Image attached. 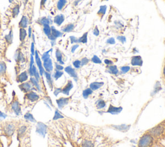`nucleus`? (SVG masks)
<instances>
[{
  "label": "nucleus",
  "mask_w": 165,
  "mask_h": 147,
  "mask_svg": "<svg viewBox=\"0 0 165 147\" xmlns=\"http://www.w3.org/2000/svg\"><path fill=\"white\" fill-rule=\"evenodd\" d=\"M61 118H63V116L62 115H61V114L59 113V112L57 110H56L55 112V115L53 119L54 120H57L59 119H61Z\"/></svg>",
  "instance_id": "nucleus-42"
},
{
  "label": "nucleus",
  "mask_w": 165,
  "mask_h": 147,
  "mask_svg": "<svg viewBox=\"0 0 165 147\" xmlns=\"http://www.w3.org/2000/svg\"><path fill=\"white\" fill-rule=\"evenodd\" d=\"M63 75V72L62 71H59V70H57L55 72L54 74V77L56 80H57L59 78H60Z\"/></svg>",
  "instance_id": "nucleus-38"
},
{
  "label": "nucleus",
  "mask_w": 165,
  "mask_h": 147,
  "mask_svg": "<svg viewBox=\"0 0 165 147\" xmlns=\"http://www.w3.org/2000/svg\"><path fill=\"white\" fill-rule=\"evenodd\" d=\"M88 41V32H85L83 35L80 38H78V43H87Z\"/></svg>",
  "instance_id": "nucleus-26"
},
{
  "label": "nucleus",
  "mask_w": 165,
  "mask_h": 147,
  "mask_svg": "<svg viewBox=\"0 0 165 147\" xmlns=\"http://www.w3.org/2000/svg\"><path fill=\"white\" fill-rule=\"evenodd\" d=\"M93 34H94V35H96V36H98V35H99V30L98 29V27H96L94 28V30H93Z\"/></svg>",
  "instance_id": "nucleus-49"
},
{
  "label": "nucleus",
  "mask_w": 165,
  "mask_h": 147,
  "mask_svg": "<svg viewBox=\"0 0 165 147\" xmlns=\"http://www.w3.org/2000/svg\"><path fill=\"white\" fill-rule=\"evenodd\" d=\"M106 43L110 44V45H114L116 43V41H115V39L113 38H110L109 39H107Z\"/></svg>",
  "instance_id": "nucleus-46"
},
{
  "label": "nucleus",
  "mask_w": 165,
  "mask_h": 147,
  "mask_svg": "<svg viewBox=\"0 0 165 147\" xmlns=\"http://www.w3.org/2000/svg\"><path fill=\"white\" fill-rule=\"evenodd\" d=\"M52 36H53L55 39H57V38L62 37V35H63V33L62 32H61L58 30H57L56 28L54 27H51V34Z\"/></svg>",
  "instance_id": "nucleus-13"
},
{
  "label": "nucleus",
  "mask_w": 165,
  "mask_h": 147,
  "mask_svg": "<svg viewBox=\"0 0 165 147\" xmlns=\"http://www.w3.org/2000/svg\"><path fill=\"white\" fill-rule=\"evenodd\" d=\"M38 23L39 24L43 26H45V25H49L51 21H50V20L48 18V17H42L41 18H39L38 20Z\"/></svg>",
  "instance_id": "nucleus-18"
},
{
  "label": "nucleus",
  "mask_w": 165,
  "mask_h": 147,
  "mask_svg": "<svg viewBox=\"0 0 165 147\" xmlns=\"http://www.w3.org/2000/svg\"><path fill=\"white\" fill-rule=\"evenodd\" d=\"M64 21V16L63 14H59V15H57L55 16L54 19V22L56 23L57 26H60Z\"/></svg>",
  "instance_id": "nucleus-14"
},
{
  "label": "nucleus",
  "mask_w": 165,
  "mask_h": 147,
  "mask_svg": "<svg viewBox=\"0 0 165 147\" xmlns=\"http://www.w3.org/2000/svg\"><path fill=\"white\" fill-rule=\"evenodd\" d=\"M30 51H31V54L34 55L35 54V50H34V43L32 42L31 43V48H30Z\"/></svg>",
  "instance_id": "nucleus-51"
},
{
  "label": "nucleus",
  "mask_w": 165,
  "mask_h": 147,
  "mask_svg": "<svg viewBox=\"0 0 165 147\" xmlns=\"http://www.w3.org/2000/svg\"><path fill=\"white\" fill-rule=\"evenodd\" d=\"M130 70V67L128 66H124L121 68V70L123 72V73H126Z\"/></svg>",
  "instance_id": "nucleus-45"
},
{
  "label": "nucleus",
  "mask_w": 165,
  "mask_h": 147,
  "mask_svg": "<svg viewBox=\"0 0 165 147\" xmlns=\"http://www.w3.org/2000/svg\"><path fill=\"white\" fill-rule=\"evenodd\" d=\"M122 110V108L119 107V108H116V107H114L112 105H110L109 107V109L108 110V112H110L111 114H117L119 113Z\"/></svg>",
  "instance_id": "nucleus-24"
},
{
  "label": "nucleus",
  "mask_w": 165,
  "mask_h": 147,
  "mask_svg": "<svg viewBox=\"0 0 165 147\" xmlns=\"http://www.w3.org/2000/svg\"><path fill=\"white\" fill-rule=\"evenodd\" d=\"M154 138L150 133L146 134L140 138L138 147H152L153 145Z\"/></svg>",
  "instance_id": "nucleus-1"
},
{
  "label": "nucleus",
  "mask_w": 165,
  "mask_h": 147,
  "mask_svg": "<svg viewBox=\"0 0 165 147\" xmlns=\"http://www.w3.org/2000/svg\"><path fill=\"white\" fill-rule=\"evenodd\" d=\"M35 62H36V64H37V66L39 69V75L40 76H43V75L44 74L45 72V69L43 68V64L41 62V59H40L38 54V52L37 50H35Z\"/></svg>",
  "instance_id": "nucleus-2"
},
{
  "label": "nucleus",
  "mask_w": 165,
  "mask_h": 147,
  "mask_svg": "<svg viewBox=\"0 0 165 147\" xmlns=\"http://www.w3.org/2000/svg\"><path fill=\"white\" fill-rule=\"evenodd\" d=\"M163 75H164V77H165V66H164V69H163Z\"/></svg>",
  "instance_id": "nucleus-58"
},
{
  "label": "nucleus",
  "mask_w": 165,
  "mask_h": 147,
  "mask_svg": "<svg viewBox=\"0 0 165 147\" xmlns=\"http://www.w3.org/2000/svg\"><path fill=\"white\" fill-rule=\"evenodd\" d=\"M106 8H107V7H106V5L100 7V9L99 10V11L98 12V15H99L100 17H101V18H103V17L105 14Z\"/></svg>",
  "instance_id": "nucleus-28"
},
{
  "label": "nucleus",
  "mask_w": 165,
  "mask_h": 147,
  "mask_svg": "<svg viewBox=\"0 0 165 147\" xmlns=\"http://www.w3.org/2000/svg\"><path fill=\"white\" fill-rule=\"evenodd\" d=\"M5 39L7 43L9 45L12 43V41H13V32H12V29L10 30L9 34H7V35H5Z\"/></svg>",
  "instance_id": "nucleus-22"
},
{
  "label": "nucleus",
  "mask_w": 165,
  "mask_h": 147,
  "mask_svg": "<svg viewBox=\"0 0 165 147\" xmlns=\"http://www.w3.org/2000/svg\"><path fill=\"white\" fill-rule=\"evenodd\" d=\"M109 70L110 72L113 74H117L118 73V72H119L117 70V67L115 66V65H110L109 67Z\"/></svg>",
  "instance_id": "nucleus-37"
},
{
  "label": "nucleus",
  "mask_w": 165,
  "mask_h": 147,
  "mask_svg": "<svg viewBox=\"0 0 165 147\" xmlns=\"http://www.w3.org/2000/svg\"><path fill=\"white\" fill-rule=\"evenodd\" d=\"M43 68L45 70V71L47 72L51 73V72L53 70L52 61L51 58L46 60V61H44L43 64Z\"/></svg>",
  "instance_id": "nucleus-4"
},
{
  "label": "nucleus",
  "mask_w": 165,
  "mask_h": 147,
  "mask_svg": "<svg viewBox=\"0 0 165 147\" xmlns=\"http://www.w3.org/2000/svg\"><path fill=\"white\" fill-rule=\"evenodd\" d=\"M25 97L28 100H30V101L32 102L37 101V100H38L39 98V96L36 94V93L33 91H30L29 92L27 93Z\"/></svg>",
  "instance_id": "nucleus-8"
},
{
  "label": "nucleus",
  "mask_w": 165,
  "mask_h": 147,
  "mask_svg": "<svg viewBox=\"0 0 165 147\" xmlns=\"http://www.w3.org/2000/svg\"><path fill=\"white\" fill-rule=\"evenodd\" d=\"M30 82L31 83V84L34 86V87L36 88V89H38L39 91H41V88H40V86L39 85V82L38 81H36V80L33 77H30Z\"/></svg>",
  "instance_id": "nucleus-27"
},
{
  "label": "nucleus",
  "mask_w": 165,
  "mask_h": 147,
  "mask_svg": "<svg viewBox=\"0 0 165 147\" xmlns=\"http://www.w3.org/2000/svg\"><path fill=\"white\" fill-rule=\"evenodd\" d=\"M117 39L118 41H119L120 42H121L122 43H124L126 42V40H127L126 38L123 36V35H119V36H117Z\"/></svg>",
  "instance_id": "nucleus-44"
},
{
  "label": "nucleus",
  "mask_w": 165,
  "mask_h": 147,
  "mask_svg": "<svg viewBox=\"0 0 165 147\" xmlns=\"http://www.w3.org/2000/svg\"><path fill=\"white\" fill-rule=\"evenodd\" d=\"M27 31L25 28H20V40L21 42H23L27 36Z\"/></svg>",
  "instance_id": "nucleus-21"
},
{
  "label": "nucleus",
  "mask_w": 165,
  "mask_h": 147,
  "mask_svg": "<svg viewBox=\"0 0 165 147\" xmlns=\"http://www.w3.org/2000/svg\"><path fill=\"white\" fill-rule=\"evenodd\" d=\"M12 109L14 111L16 115H20L21 113V106L18 101H14L12 103Z\"/></svg>",
  "instance_id": "nucleus-12"
},
{
  "label": "nucleus",
  "mask_w": 165,
  "mask_h": 147,
  "mask_svg": "<svg viewBox=\"0 0 165 147\" xmlns=\"http://www.w3.org/2000/svg\"><path fill=\"white\" fill-rule=\"evenodd\" d=\"M56 59L57 62H58L59 64H63L64 62H63V56H62V53L61 52V51L57 49H56Z\"/></svg>",
  "instance_id": "nucleus-20"
},
{
  "label": "nucleus",
  "mask_w": 165,
  "mask_h": 147,
  "mask_svg": "<svg viewBox=\"0 0 165 147\" xmlns=\"http://www.w3.org/2000/svg\"><path fill=\"white\" fill-rule=\"evenodd\" d=\"M79 47V45H74L72 47V52L74 53L75 52V51Z\"/></svg>",
  "instance_id": "nucleus-55"
},
{
  "label": "nucleus",
  "mask_w": 165,
  "mask_h": 147,
  "mask_svg": "<svg viewBox=\"0 0 165 147\" xmlns=\"http://www.w3.org/2000/svg\"><path fill=\"white\" fill-rule=\"evenodd\" d=\"M32 72H33V76H34L35 77L34 78L36 80V81L39 82V72L38 71L36 67H35L34 65H33V67H32Z\"/></svg>",
  "instance_id": "nucleus-32"
},
{
  "label": "nucleus",
  "mask_w": 165,
  "mask_h": 147,
  "mask_svg": "<svg viewBox=\"0 0 165 147\" xmlns=\"http://www.w3.org/2000/svg\"><path fill=\"white\" fill-rule=\"evenodd\" d=\"M28 24V17L25 16H22L21 19V21H20L19 23V27L20 28H25L27 27Z\"/></svg>",
  "instance_id": "nucleus-16"
},
{
  "label": "nucleus",
  "mask_w": 165,
  "mask_h": 147,
  "mask_svg": "<svg viewBox=\"0 0 165 147\" xmlns=\"http://www.w3.org/2000/svg\"><path fill=\"white\" fill-rule=\"evenodd\" d=\"M70 39L71 43H78V39L74 36H70Z\"/></svg>",
  "instance_id": "nucleus-48"
},
{
  "label": "nucleus",
  "mask_w": 165,
  "mask_h": 147,
  "mask_svg": "<svg viewBox=\"0 0 165 147\" xmlns=\"http://www.w3.org/2000/svg\"><path fill=\"white\" fill-rule=\"evenodd\" d=\"M25 59L24 56L23 54L21 53V51H17L16 54H15V60L16 62H23Z\"/></svg>",
  "instance_id": "nucleus-25"
},
{
  "label": "nucleus",
  "mask_w": 165,
  "mask_h": 147,
  "mask_svg": "<svg viewBox=\"0 0 165 147\" xmlns=\"http://www.w3.org/2000/svg\"><path fill=\"white\" fill-rule=\"evenodd\" d=\"M69 99H70V98H61L60 99L56 100V102H57V105H58L59 108L60 109H62L64 105H66L67 104L69 103Z\"/></svg>",
  "instance_id": "nucleus-11"
},
{
  "label": "nucleus",
  "mask_w": 165,
  "mask_h": 147,
  "mask_svg": "<svg viewBox=\"0 0 165 147\" xmlns=\"http://www.w3.org/2000/svg\"><path fill=\"white\" fill-rule=\"evenodd\" d=\"M46 128L47 127H46V126L44 123L39 122V123H38L36 127V132L39 135L45 137V134H46Z\"/></svg>",
  "instance_id": "nucleus-3"
},
{
  "label": "nucleus",
  "mask_w": 165,
  "mask_h": 147,
  "mask_svg": "<svg viewBox=\"0 0 165 147\" xmlns=\"http://www.w3.org/2000/svg\"><path fill=\"white\" fill-rule=\"evenodd\" d=\"M9 2H10V3H12L13 0H9Z\"/></svg>",
  "instance_id": "nucleus-59"
},
{
  "label": "nucleus",
  "mask_w": 165,
  "mask_h": 147,
  "mask_svg": "<svg viewBox=\"0 0 165 147\" xmlns=\"http://www.w3.org/2000/svg\"><path fill=\"white\" fill-rule=\"evenodd\" d=\"M26 130H27V127L26 126H22L19 129L18 132H17V133H18V135H17V136H18L19 138L22 137L23 135H24L25 133Z\"/></svg>",
  "instance_id": "nucleus-36"
},
{
  "label": "nucleus",
  "mask_w": 165,
  "mask_h": 147,
  "mask_svg": "<svg viewBox=\"0 0 165 147\" xmlns=\"http://www.w3.org/2000/svg\"><path fill=\"white\" fill-rule=\"evenodd\" d=\"M92 91H93L90 88L85 89V91H83V92H82V96H83L85 98H87L90 95L92 94Z\"/></svg>",
  "instance_id": "nucleus-34"
},
{
  "label": "nucleus",
  "mask_w": 165,
  "mask_h": 147,
  "mask_svg": "<svg viewBox=\"0 0 165 147\" xmlns=\"http://www.w3.org/2000/svg\"><path fill=\"white\" fill-rule=\"evenodd\" d=\"M7 117V115L1 112V111H0V120H1L3 119H5V118Z\"/></svg>",
  "instance_id": "nucleus-53"
},
{
  "label": "nucleus",
  "mask_w": 165,
  "mask_h": 147,
  "mask_svg": "<svg viewBox=\"0 0 165 147\" xmlns=\"http://www.w3.org/2000/svg\"><path fill=\"white\" fill-rule=\"evenodd\" d=\"M67 3V0H59L58 2L57 3V9L59 10H62L63 7L65 6Z\"/></svg>",
  "instance_id": "nucleus-29"
},
{
  "label": "nucleus",
  "mask_w": 165,
  "mask_h": 147,
  "mask_svg": "<svg viewBox=\"0 0 165 147\" xmlns=\"http://www.w3.org/2000/svg\"><path fill=\"white\" fill-rule=\"evenodd\" d=\"M24 117H25V119L29 121L34 122V123H35V122H36V121H35V119H34L33 115H32V114L30 113H27L25 115Z\"/></svg>",
  "instance_id": "nucleus-31"
},
{
  "label": "nucleus",
  "mask_w": 165,
  "mask_h": 147,
  "mask_svg": "<svg viewBox=\"0 0 165 147\" xmlns=\"http://www.w3.org/2000/svg\"><path fill=\"white\" fill-rule=\"evenodd\" d=\"M44 74L45 75V77H46V81H47V83L49 85L50 88H51V90H52L53 88V81H52V79L51 77V73L47 72L45 71Z\"/></svg>",
  "instance_id": "nucleus-17"
},
{
  "label": "nucleus",
  "mask_w": 165,
  "mask_h": 147,
  "mask_svg": "<svg viewBox=\"0 0 165 147\" xmlns=\"http://www.w3.org/2000/svg\"><path fill=\"white\" fill-rule=\"evenodd\" d=\"M73 65L76 69H79L81 66V63L80 60H76L73 62Z\"/></svg>",
  "instance_id": "nucleus-43"
},
{
  "label": "nucleus",
  "mask_w": 165,
  "mask_h": 147,
  "mask_svg": "<svg viewBox=\"0 0 165 147\" xmlns=\"http://www.w3.org/2000/svg\"><path fill=\"white\" fill-rule=\"evenodd\" d=\"M103 85L104 83L103 82H101V83H100V82H94V83H92L90 85V88L92 91H96V90L101 88Z\"/></svg>",
  "instance_id": "nucleus-19"
},
{
  "label": "nucleus",
  "mask_w": 165,
  "mask_h": 147,
  "mask_svg": "<svg viewBox=\"0 0 165 147\" xmlns=\"http://www.w3.org/2000/svg\"><path fill=\"white\" fill-rule=\"evenodd\" d=\"M55 66H56V69L57 70H59V71H62V70H63V67L62 65H61V64H57L56 63L55 64Z\"/></svg>",
  "instance_id": "nucleus-50"
},
{
  "label": "nucleus",
  "mask_w": 165,
  "mask_h": 147,
  "mask_svg": "<svg viewBox=\"0 0 165 147\" xmlns=\"http://www.w3.org/2000/svg\"><path fill=\"white\" fill-rule=\"evenodd\" d=\"M62 88H56L55 91H54V95L56 96H57V95L59 94V93L62 92Z\"/></svg>",
  "instance_id": "nucleus-52"
},
{
  "label": "nucleus",
  "mask_w": 165,
  "mask_h": 147,
  "mask_svg": "<svg viewBox=\"0 0 165 147\" xmlns=\"http://www.w3.org/2000/svg\"><path fill=\"white\" fill-rule=\"evenodd\" d=\"M47 1V0H41V3H40V6H41V8L42 7H43L45 4L46 1Z\"/></svg>",
  "instance_id": "nucleus-57"
},
{
  "label": "nucleus",
  "mask_w": 165,
  "mask_h": 147,
  "mask_svg": "<svg viewBox=\"0 0 165 147\" xmlns=\"http://www.w3.org/2000/svg\"><path fill=\"white\" fill-rule=\"evenodd\" d=\"M51 51H52V49H51V50H49V51H46V52L43 53V54L42 55V57H41V59H42L43 62H44V61H46V60L50 59L49 53L51 52Z\"/></svg>",
  "instance_id": "nucleus-35"
},
{
  "label": "nucleus",
  "mask_w": 165,
  "mask_h": 147,
  "mask_svg": "<svg viewBox=\"0 0 165 147\" xmlns=\"http://www.w3.org/2000/svg\"><path fill=\"white\" fill-rule=\"evenodd\" d=\"M106 103L105 102L103 101V100H100L98 102V104H97V108L98 109H103L104 107L105 106Z\"/></svg>",
  "instance_id": "nucleus-40"
},
{
  "label": "nucleus",
  "mask_w": 165,
  "mask_h": 147,
  "mask_svg": "<svg viewBox=\"0 0 165 147\" xmlns=\"http://www.w3.org/2000/svg\"><path fill=\"white\" fill-rule=\"evenodd\" d=\"M64 71H65L68 74H69L72 77H73L75 80L77 81V74L76 73V70H75L71 66L67 67L65 69H64Z\"/></svg>",
  "instance_id": "nucleus-7"
},
{
  "label": "nucleus",
  "mask_w": 165,
  "mask_h": 147,
  "mask_svg": "<svg viewBox=\"0 0 165 147\" xmlns=\"http://www.w3.org/2000/svg\"><path fill=\"white\" fill-rule=\"evenodd\" d=\"M92 62L93 63H96V64H101V59H100L98 56H93V58H92L91 59Z\"/></svg>",
  "instance_id": "nucleus-41"
},
{
  "label": "nucleus",
  "mask_w": 165,
  "mask_h": 147,
  "mask_svg": "<svg viewBox=\"0 0 165 147\" xmlns=\"http://www.w3.org/2000/svg\"><path fill=\"white\" fill-rule=\"evenodd\" d=\"M14 130H15V127H14V125L12 123L6 125L4 128V131L5 132V134L7 135H8L9 136H11L12 135Z\"/></svg>",
  "instance_id": "nucleus-9"
},
{
  "label": "nucleus",
  "mask_w": 165,
  "mask_h": 147,
  "mask_svg": "<svg viewBox=\"0 0 165 147\" xmlns=\"http://www.w3.org/2000/svg\"><path fill=\"white\" fill-rule=\"evenodd\" d=\"M131 64L133 66H142L143 59L140 56H133L131 59Z\"/></svg>",
  "instance_id": "nucleus-6"
},
{
  "label": "nucleus",
  "mask_w": 165,
  "mask_h": 147,
  "mask_svg": "<svg viewBox=\"0 0 165 147\" xmlns=\"http://www.w3.org/2000/svg\"><path fill=\"white\" fill-rule=\"evenodd\" d=\"M20 13V5H16L15 7H14L12 9V17L14 18H15Z\"/></svg>",
  "instance_id": "nucleus-30"
},
{
  "label": "nucleus",
  "mask_w": 165,
  "mask_h": 147,
  "mask_svg": "<svg viewBox=\"0 0 165 147\" xmlns=\"http://www.w3.org/2000/svg\"><path fill=\"white\" fill-rule=\"evenodd\" d=\"M32 28H31V27H28V37H29L30 38L32 37Z\"/></svg>",
  "instance_id": "nucleus-56"
},
{
  "label": "nucleus",
  "mask_w": 165,
  "mask_h": 147,
  "mask_svg": "<svg viewBox=\"0 0 165 147\" xmlns=\"http://www.w3.org/2000/svg\"><path fill=\"white\" fill-rule=\"evenodd\" d=\"M89 62V59L87 58H82L81 61V65L83 66L85 65V64H87Z\"/></svg>",
  "instance_id": "nucleus-47"
},
{
  "label": "nucleus",
  "mask_w": 165,
  "mask_h": 147,
  "mask_svg": "<svg viewBox=\"0 0 165 147\" xmlns=\"http://www.w3.org/2000/svg\"><path fill=\"white\" fill-rule=\"evenodd\" d=\"M28 80V74L26 71L21 73L17 77V82L18 83H23Z\"/></svg>",
  "instance_id": "nucleus-15"
},
{
  "label": "nucleus",
  "mask_w": 165,
  "mask_h": 147,
  "mask_svg": "<svg viewBox=\"0 0 165 147\" xmlns=\"http://www.w3.org/2000/svg\"><path fill=\"white\" fill-rule=\"evenodd\" d=\"M6 64L3 62H0V74L5 73L6 71Z\"/></svg>",
  "instance_id": "nucleus-39"
},
{
  "label": "nucleus",
  "mask_w": 165,
  "mask_h": 147,
  "mask_svg": "<svg viewBox=\"0 0 165 147\" xmlns=\"http://www.w3.org/2000/svg\"><path fill=\"white\" fill-rule=\"evenodd\" d=\"M19 88L21 91L26 93L30 91V90L32 88V85L30 82H25L19 85Z\"/></svg>",
  "instance_id": "nucleus-5"
},
{
  "label": "nucleus",
  "mask_w": 165,
  "mask_h": 147,
  "mask_svg": "<svg viewBox=\"0 0 165 147\" xmlns=\"http://www.w3.org/2000/svg\"><path fill=\"white\" fill-rule=\"evenodd\" d=\"M75 28V25L72 23H70V24H68L65 27H64L62 28V31L64 32H70L72 31Z\"/></svg>",
  "instance_id": "nucleus-23"
},
{
  "label": "nucleus",
  "mask_w": 165,
  "mask_h": 147,
  "mask_svg": "<svg viewBox=\"0 0 165 147\" xmlns=\"http://www.w3.org/2000/svg\"><path fill=\"white\" fill-rule=\"evenodd\" d=\"M43 32L46 36L48 37L51 34V27H50V25L43 26Z\"/></svg>",
  "instance_id": "nucleus-33"
},
{
  "label": "nucleus",
  "mask_w": 165,
  "mask_h": 147,
  "mask_svg": "<svg viewBox=\"0 0 165 147\" xmlns=\"http://www.w3.org/2000/svg\"><path fill=\"white\" fill-rule=\"evenodd\" d=\"M105 63L108 64V65H112V64H113L112 61L109 60V59H105Z\"/></svg>",
  "instance_id": "nucleus-54"
},
{
  "label": "nucleus",
  "mask_w": 165,
  "mask_h": 147,
  "mask_svg": "<svg viewBox=\"0 0 165 147\" xmlns=\"http://www.w3.org/2000/svg\"><path fill=\"white\" fill-rule=\"evenodd\" d=\"M72 88H73L72 82V81H68L67 84L65 86H64V87L62 89V92L64 94H65L67 96H69L70 90Z\"/></svg>",
  "instance_id": "nucleus-10"
},
{
  "label": "nucleus",
  "mask_w": 165,
  "mask_h": 147,
  "mask_svg": "<svg viewBox=\"0 0 165 147\" xmlns=\"http://www.w3.org/2000/svg\"><path fill=\"white\" fill-rule=\"evenodd\" d=\"M102 1H104V0H102Z\"/></svg>",
  "instance_id": "nucleus-60"
}]
</instances>
